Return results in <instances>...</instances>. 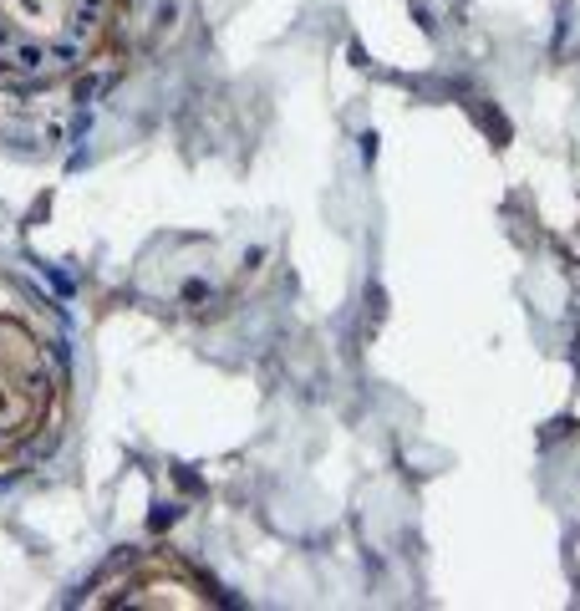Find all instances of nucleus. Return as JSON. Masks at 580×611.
I'll return each instance as SVG.
<instances>
[{"label":"nucleus","instance_id":"nucleus-3","mask_svg":"<svg viewBox=\"0 0 580 611\" xmlns=\"http://www.w3.org/2000/svg\"><path fill=\"white\" fill-rule=\"evenodd\" d=\"M92 607H209L214 596H204L199 580L184 576V565H173L169 555H133L112 576H102L87 596Z\"/></svg>","mask_w":580,"mask_h":611},{"label":"nucleus","instance_id":"nucleus-1","mask_svg":"<svg viewBox=\"0 0 580 611\" xmlns=\"http://www.w3.org/2000/svg\"><path fill=\"white\" fill-rule=\"evenodd\" d=\"M127 0H0V143H56L117 66Z\"/></svg>","mask_w":580,"mask_h":611},{"label":"nucleus","instance_id":"nucleus-2","mask_svg":"<svg viewBox=\"0 0 580 611\" xmlns=\"http://www.w3.org/2000/svg\"><path fill=\"white\" fill-rule=\"evenodd\" d=\"M72 403L66 321L36 285L0 270V474L51 449Z\"/></svg>","mask_w":580,"mask_h":611}]
</instances>
